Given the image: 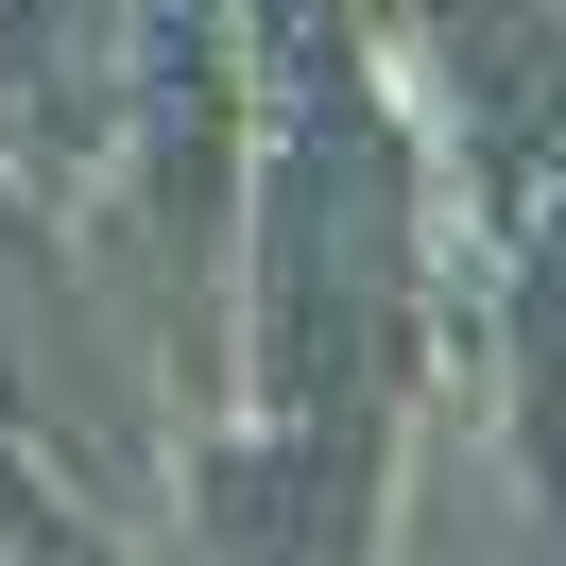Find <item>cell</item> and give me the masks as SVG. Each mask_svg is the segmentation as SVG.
<instances>
[{"label":"cell","mask_w":566,"mask_h":566,"mask_svg":"<svg viewBox=\"0 0 566 566\" xmlns=\"http://www.w3.org/2000/svg\"><path fill=\"white\" fill-rule=\"evenodd\" d=\"M0 497H18V463H0Z\"/></svg>","instance_id":"obj_1"}]
</instances>
